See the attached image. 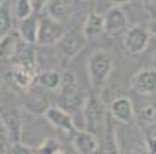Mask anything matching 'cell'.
I'll list each match as a JSON object with an SVG mask.
<instances>
[{
	"instance_id": "obj_1",
	"label": "cell",
	"mask_w": 156,
	"mask_h": 154,
	"mask_svg": "<svg viewBox=\"0 0 156 154\" xmlns=\"http://www.w3.org/2000/svg\"><path fill=\"white\" fill-rule=\"evenodd\" d=\"M85 98L86 96L79 84L77 76L69 70L61 73V83L58 87V107L73 116L82 108Z\"/></svg>"
},
{
	"instance_id": "obj_2",
	"label": "cell",
	"mask_w": 156,
	"mask_h": 154,
	"mask_svg": "<svg viewBox=\"0 0 156 154\" xmlns=\"http://www.w3.org/2000/svg\"><path fill=\"white\" fill-rule=\"evenodd\" d=\"M113 62H115L113 53L107 49H98L89 55L86 68H88L89 83L94 89H101L106 86L113 71Z\"/></svg>"
},
{
	"instance_id": "obj_3",
	"label": "cell",
	"mask_w": 156,
	"mask_h": 154,
	"mask_svg": "<svg viewBox=\"0 0 156 154\" xmlns=\"http://www.w3.org/2000/svg\"><path fill=\"white\" fill-rule=\"evenodd\" d=\"M80 111L83 117L85 130L94 133L100 138L107 128L106 107L103 104V101L97 95H86Z\"/></svg>"
},
{
	"instance_id": "obj_4",
	"label": "cell",
	"mask_w": 156,
	"mask_h": 154,
	"mask_svg": "<svg viewBox=\"0 0 156 154\" xmlns=\"http://www.w3.org/2000/svg\"><path fill=\"white\" fill-rule=\"evenodd\" d=\"M86 43V37L83 36L82 30H70L66 31L64 36L60 39V42L55 45L57 50V58L61 67H67L73 58H76V55L85 47Z\"/></svg>"
},
{
	"instance_id": "obj_5",
	"label": "cell",
	"mask_w": 156,
	"mask_h": 154,
	"mask_svg": "<svg viewBox=\"0 0 156 154\" xmlns=\"http://www.w3.org/2000/svg\"><path fill=\"white\" fill-rule=\"evenodd\" d=\"M150 33L144 25H134L129 27L123 36V50L128 56H138L141 55L150 42Z\"/></svg>"
},
{
	"instance_id": "obj_6",
	"label": "cell",
	"mask_w": 156,
	"mask_h": 154,
	"mask_svg": "<svg viewBox=\"0 0 156 154\" xmlns=\"http://www.w3.org/2000/svg\"><path fill=\"white\" fill-rule=\"evenodd\" d=\"M0 123L11 142H20L24 133L23 117L18 108L9 105H0Z\"/></svg>"
},
{
	"instance_id": "obj_7",
	"label": "cell",
	"mask_w": 156,
	"mask_h": 154,
	"mask_svg": "<svg viewBox=\"0 0 156 154\" xmlns=\"http://www.w3.org/2000/svg\"><path fill=\"white\" fill-rule=\"evenodd\" d=\"M66 28L64 25L52 18H49L46 13H42L39 16V30H37V45L40 46H55L60 39L64 36Z\"/></svg>"
},
{
	"instance_id": "obj_8",
	"label": "cell",
	"mask_w": 156,
	"mask_h": 154,
	"mask_svg": "<svg viewBox=\"0 0 156 154\" xmlns=\"http://www.w3.org/2000/svg\"><path fill=\"white\" fill-rule=\"evenodd\" d=\"M131 99L134 105V118L143 126H152L156 123V96L155 95H138Z\"/></svg>"
},
{
	"instance_id": "obj_9",
	"label": "cell",
	"mask_w": 156,
	"mask_h": 154,
	"mask_svg": "<svg viewBox=\"0 0 156 154\" xmlns=\"http://www.w3.org/2000/svg\"><path fill=\"white\" fill-rule=\"evenodd\" d=\"M34 73L30 70H27L21 65H13L11 70L6 73L5 76V82L8 83V86L13 89L15 92L24 94L27 92L33 84H34Z\"/></svg>"
},
{
	"instance_id": "obj_10",
	"label": "cell",
	"mask_w": 156,
	"mask_h": 154,
	"mask_svg": "<svg viewBox=\"0 0 156 154\" xmlns=\"http://www.w3.org/2000/svg\"><path fill=\"white\" fill-rule=\"evenodd\" d=\"M45 118L51 126H54L55 129L61 130L67 135H73L76 132V125H74V118L70 113H67L66 110L60 108L58 105H51L45 111Z\"/></svg>"
},
{
	"instance_id": "obj_11",
	"label": "cell",
	"mask_w": 156,
	"mask_h": 154,
	"mask_svg": "<svg viewBox=\"0 0 156 154\" xmlns=\"http://www.w3.org/2000/svg\"><path fill=\"white\" fill-rule=\"evenodd\" d=\"M131 89L138 95H156V68L137 71L131 79Z\"/></svg>"
},
{
	"instance_id": "obj_12",
	"label": "cell",
	"mask_w": 156,
	"mask_h": 154,
	"mask_svg": "<svg viewBox=\"0 0 156 154\" xmlns=\"http://www.w3.org/2000/svg\"><path fill=\"white\" fill-rule=\"evenodd\" d=\"M128 16L120 6L110 8L104 16V33L110 37L119 36L128 30Z\"/></svg>"
},
{
	"instance_id": "obj_13",
	"label": "cell",
	"mask_w": 156,
	"mask_h": 154,
	"mask_svg": "<svg viewBox=\"0 0 156 154\" xmlns=\"http://www.w3.org/2000/svg\"><path fill=\"white\" fill-rule=\"evenodd\" d=\"M42 91L43 89L40 86L36 84V87H34V84H33L27 92L21 94L23 95V105L28 113H31V114H45V111L51 107L48 98L43 95Z\"/></svg>"
},
{
	"instance_id": "obj_14",
	"label": "cell",
	"mask_w": 156,
	"mask_h": 154,
	"mask_svg": "<svg viewBox=\"0 0 156 154\" xmlns=\"http://www.w3.org/2000/svg\"><path fill=\"white\" fill-rule=\"evenodd\" d=\"M72 144L77 154H95L100 147V138L85 129H77L72 135Z\"/></svg>"
},
{
	"instance_id": "obj_15",
	"label": "cell",
	"mask_w": 156,
	"mask_h": 154,
	"mask_svg": "<svg viewBox=\"0 0 156 154\" xmlns=\"http://www.w3.org/2000/svg\"><path fill=\"white\" fill-rule=\"evenodd\" d=\"M110 114L118 123L129 125L134 121V105L131 98L128 96H118L110 104Z\"/></svg>"
},
{
	"instance_id": "obj_16",
	"label": "cell",
	"mask_w": 156,
	"mask_h": 154,
	"mask_svg": "<svg viewBox=\"0 0 156 154\" xmlns=\"http://www.w3.org/2000/svg\"><path fill=\"white\" fill-rule=\"evenodd\" d=\"M43 11V13H46L49 18L64 25L72 18L73 8L69 0H49Z\"/></svg>"
},
{
	"instance_id": "obj_17",
	"label": "cell",
	"mask_w": 156,
	"mask_h": 154,
	"mask_svg": "<svg viewBox=\"0 0 156 154\" xmlns=\"http://www.w3.org/2000/svg\"><path fill=\"white\" fill-rule=\"evenodd\" d=\"M20 40L21 37L18 31H9L6 36L0 39V59L3 61H11L16 56L20 50Z\"/></svg>"
},
{
	"instance_id": "obj_18",
	"label": "cell",
	"mask_w": 156,
	"mask_h": 154,
	"mask_svg": "<svg viewBox=\"0 0 156 154\" xmlns=\"http://www.w3.org/2000/svg\"><path fill=\"white\" fill-rule=\"evenodd\" d=\"M37 30H39V16L30 15L28 18L20 21L18 34L25 45H36L37 43Z\"/></svg>"
},
{
	"instance_id": "obj_19",
	"label": "cell",
	"mask_w": 156,
	"mask_h": 154,
	"mask_svg": "<svg viewBox=\"0 0 156 154\" xmlns=\"http://www.w3.org/2000/svg\"><path fill=\"white\" fill-rule=\"evenodd\" d=\"M82 33L86 39H95L104 33V15L98 12H89L82 27Z\"/></svg>"
},
{
	"instance_id": "obj_20",
	"label": "cell",
	"mask_w": 156,
	"mask_h": 154,
	"mask_svg": "<svg viewBox=\"0 0 156 154\" xmlns=\"http://www.w3.org/2000/svg\"><path fill=\"white\" fill-rule=\"evenodd\" d=\"M61 83V73L55 70H46L36 73L34 76V84L40 86L45 91H58Z\"/></svg>"
},
{
	"instance_id": "obj_21",
	"label": "cell",
	"mask_w": 156,
	"mask_h": 154,
	"mask_svg": "<svg viewBox=\"0 0 156 154\" xmlns=\"http://www.w3.org/2000/svg\"><path fill=\"white\" fill-rule=\"evenodd\" d=\"M31 46H33V45H27L24 49L18 50V53H16V56H15L18 61H16L15 64L24 67V68H27V70L33 71V73L36 74V67H37L36 52H34V49H33Z\"/></svg>"
},
{
	"instance_id": "obj_22",
	"label": "cell",
	"mask_w": 156,
	"mask_h": 154,
	"mask_svg": "<svg viewBox=\"0 0 156 154\" xmlns=\"http://www.w3.org/2000/svg\"><path fill=\"white\" fill-rule=\"evenodd\" d=\"M33 5L30 0H16L15 2V16L18 21L28 18L30 15H33Z\"/></svg>"
},
{
	"instance_id": "obj_23",
	"label": "cell",
	"mask_w": 156,
	"mask_h": 154,
	"mask_svg": "<svg viewBox=\"0 0 156 154\" xmlns=\"http://www.w3.org/2000/svg\"><path fill=\"white\" fill-rule=\"evenodd\" d=\"M61 150H62V147H61V142L58 139L48 138V139H45L39 145L37 153L39 154H57V153H60Z\"/></svg>"
},
{
	"instance_id": "obj_24",
	"label": "cell",
	"mask_w": 156,
	"mask_h": 154,
	"mask_svg": "<svg viewBox=\"0 0 156 154\" xmlns=\"http://www.w3.org/2000/svg\"><path fill=\"white\" fill-rule=\"evenodd\" d=\"M12 28V21H11V15L8 8L3 5L0 6V39L3 36H6Z\"/></svg>"
},
{
	"instance_id": "obj_25",
	"label": "cell",
	"mask_w": 156,
	"mask_h": 154,
	"mask_svg": "<svg viewBox=\"0 0 156 154\" xmlns=\"http://www.w3.org/2000/svg\"><path fill=\"white\" fill-rule=\"evenodd\" d=\"M144 151L146 154H156V132H147L144 135Z\"/></svg>"
},
{
	"instance_id": "obj_26",
	"label": "cell",
	"mask_w": 156,
	"mask_h": 154,
	"mask_svg": "<svg viewBox=\"0 0 156 154\" xmlns=\"http://www.w3.org/2000/svg\"><path fill=\"white\" fill-rule=\"evenodd\" d=\"M11 154H34V153H33V150L28 145H25V144L20 141V142H12Z\"/></svg>"
},
{
	"instance_id": "obj_27",
	"label": "cell",
	"mask_w": 156,
	"mask_h": 154,
	"mask_svg": "<svg viewBox=\"0 0 156 154\" xmlns=\"http://www.w3.org/2000/svg\"><path fill=\"white\" fill-rule=\"evenodd\" d=\"M31 2V5H33V9L36 12H42L45 9V6H46V3H48L49 0H30Z\"/></svg>"
},
{
	"instance_id": "obj_28",
	"label": "cell",
	"mask_w": 156,
	"mask_h": 154,
	"mask_svg": "<svg viewBox=\"0 0 156 154\" xmlns=\"http://www.w3.org/2000/svg\"><path fill=\"white\" fill-rule=\"evenodd\" d=\"M6 139H8L6 132L0 133V154H6Z\"/></svg>"
},
{
	"instance_id": "obj_29",
	"label": "cell",
	"mask_w": 156,
	"mask_h": 154,
	"mask_svg": "<svg viewBox=\"0 0 156 154\" xmlns=\"http://www.w3.org/2000/svg\"><path fill=\"white\" fill-rule=\"evenodd\" d=\"M147 30H149V33H150V34L156 36V19H155V21H152V22L149 24Z\"/></svg>"
},
{
	"instance_id": "obj_30",
	"label": "cell",
	"mask_w": 156,
	"mask_h": 154,
	"mask_svg": "<svg viewBox=\"0 0 156 154\" xmlns=\"http://www.w3.org/2000/svg\"><path fill=\"white\" fill-rule=\"evenodd\" d=\"M115 6H122V5H125V3H128V2H131V0H110Z\"/></svg>"
},
{
	"instance_id": "obj_31",
	"label": "cell",
	"mask_w": 156,
	"mask_h": 154,
	"mask_svg": "<svg viewBox=\"0 0 156 154\" xmlns=\"http://www.w3.org/2000/svg\"><path fill=\"white\" fill-rule=\"evenodd\" d=\"M152 65H153V68H156V50L155 53L152 55Z\"/></svg>"
},
{
	"instance_id": "obj_32",
	"label": "cell",
	"mask_w": 156,
	"mask_h": 154,
	"mask_svg": "<svg viewBox=\"0 0 156 154\" xmlns=\"http://www.w3.org/2000/svg\"><path fill=\"white\" fill-rule=\"evenodd\" d=\"M5 2H6V0H0V6H3V5H5Z\"/></svg>"
},
{
	"instance_id": "obj_33",
	"label": "cell",
	"mask_w": 156,
	"mask_h": 154,
	"mask_svg": "<svg viewBox=\"0 0 156 154\" xmlns=\"http://www.w3.org/2000/svg\"><path fill=\"white\" fill-rule=\"evenodd\" d=\"M57 154H66V153H64V151H62V150H61L60 153H57Z\"/></svg>"
},
{
	"instance_id": "obj_34",
	"label": "cell",
	"mask_w": 156,
	"mask_h": 154,
	"mask_svg": "<svg viewBox=\"0 0 156 154\" xmlns=\"http://www.w3.org/2000/svg\"><path fill=\"white\" fill-rule=\"evenodd\" d=\"M152 3H153V5H155V6H156V0H152Z\"/></svg>"
},
{
	"instance_id": "obj_35",
	"label": "cell",
	"mask_w": 156,
	"mask_h": 154,
	"mask_svg": "<svg viewBox=\"0 0 156 154\" xmlns=\"http://www.w3.org/2000/svg\"><path fill=\"white\" fill-rule=\"evenodd\" d=\"M36 154H39V153H36Z\"/></svg>"
}]
</instances>
